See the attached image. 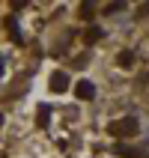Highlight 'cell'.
Segmentation results:
<instances>
[{
	"label": "cell",
	"instance_id": "cell-1",
	"mask_svg": "<svg viewBox=\"0 0 149 158\" xmlns=\"http://www.w3.org/2000/svg\"><path fill=\"white\" fill-rule=\"evenodd\" d=\"M66 87H69V75H66V72H54L51 75V89L54 93H63Z\"/></svg>",
	"mask_w": 149,
	"mask_h": 158
},
{
	"label": "cell",
	"instance_id": "cell-2",
	"mask_svg": "<svg viewBox=\"0 0 149 158\" xmlns=\"http://www.w3.org/2000/svg\"><path fill=\"white\" fill-rule=\"evenodd\" d=\"M75 96H78V98H93V96H96V87H93L89 81H81L78 89H75Z\"/></svg>",
	"mask_w": 149,
	"mask_h": 158
},
{
	"label": "cell",
	"instance_id": "cell-3",
	"mask_svg": "<svg viewBox=\"0 0 149 158\" xmlns=\"http://www.w3.org/2000/svg\"><path fill=\"white\" fill-rule=\"evenodd\" d=\"M134 128H137V123H134V119H122V123L110 125V134H119V131H134Z\"/></svg>",
	"mask_w": 149,
	"mask_h": 158
},
{
	"label": "cell",
	"instance_id": "cell-4",
	"mask_svg": "<svg viewBox=\"0 0 149 158\" xmlns=\"http://www.w3.org/2000/svg\"><path fill=\"white\" fill-rule=\"evenodd\" d=\"M48 110H51V107H42V110H39V123L42 125H48Z\"/></svg>",
	"mask_w": 149,
	"mask_h": 158
},
{
	"label": "cell",
	"instance_id": "cell-5",
	"mask_svg": "<svg viewBox=\"0 0 149 158\" xmlns=\"http://www.w3.org/2000/svg\"><path fill=\"white\" fill-rule=\"evenodd\" d=\"M119 66H131V54H119Z\"/></svg>",
	"mask_w": 149,
	"mask_h": 158
},
{
	"label": "cell",
	"instance_id": "cell-6",
	"mask_svg": "<svg viewBox=\"0 0 149 158\" xmlns=\"http://www.w3.org/2000/svg\"><path fill=\"white\" fill-rule=\"evenodd\" d=\"M98 36H101L98 30H89V33H87V42H98Z\"/></svg>",
	"mask_w": 149,
	"mask_h": 158
}]
</instances>
